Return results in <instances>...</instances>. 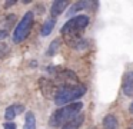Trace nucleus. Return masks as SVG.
I'll return each instance as SVG.
<instances>
[{
	"mask_svg": "<svg viewBox=\"0 0 133 129\" xmlns=\"http://www.w3.org/2000/svg\"><path fill=\"white\" fill-rule=\"evenodd\" d=\"M83 120H84V116H83V113H80L79 116H76L73 120H70V122L66 123V125H63L62 129H79L80 125L83 123Z\"/></svg>",
	"mask_w": 133,
	"mask_h": 129,
	"instance_id": "9b49d317",
	"label": "nucleus"
},
{
	"mask_svg": "<svg viewBox=\"0 0 133 129\" xmlns=\"http://www.w3.org/2000/svg\"><path fill=\"white\" fill-rule=\"evenodd\" d=\"M86 93V86L84 85H66L60 86L55 93V103L57 106H64L73 103L75 100L80 99Z\"/></svg>",
	"mask_w": 133,
	"mask_h": 129,
	"instance_id": "7ed1b4c3",
	"label": "nucleus"
},
{
	"mask_svg": "<svg viewBox=\"0 0 133 129\" xmlns=\"http://www.w3.org/2000/svg\"><path fill=\"white\" fill-rule=\"evenodd\" d=\"M23 110H24L23 105H10V106H7L6 112H4V118H6L7 120H13L17 115H20Z\"/></svg>",
	"mask_w": 133,
	"mask_h": 129,
	"instance_id": "6e6552de",
	"label": "nucleus"
},
{
	"mask_svg": "<svg viewBox=\"0 0 133 129\" xmlns=\"http://www.w3.org/2000/svg\"><path fill=\"white\" fill-rule=\"evenodd\" d=\"M122 92L124 96L133 97V70H129L122 77Z\"/></svg>",
	"mask_w": 133,
	"mask_h": 129,
	"instance_id": "39448f33",
	"label": "nucleus"
},
{
	"mask_svg": "<svg viewBox=\"0 0 133 129\" xmlns=\"http://www.w3.org/2000/svg\"><path fill=\"white\" fill-rule=\"evenodd\" d=\"M6 52H7V46L4 45V43H2V42H0V57L3 56V54L6 53Z\"/></svg>",
	"mask_w": 133,
	"mask_h": 129,
	"instance_id": "dca6fc26",
	"label": "nucleus"
},
{
	"mask_svg": "<svg viewBox=\"0 0 133 129\" xmlns=\"http://www.w3.org/2000/svg\"><path fill=\"white\" fill-rule=\"evenodd\" d=\"M69 6V2L67 0H56V2L52 3V7H50V14H52L53 19H56L57 16H60L66 7Z\"/></svg>",
	"mask_w": 133,
	"mask_h": 129,
	"instance_id": "0eeeda50",
	"label": "nucleus"
},
{
	"mask_svg": "<svg viewBox=\"0 0 133 129\" xmlns=\"http://www.w3.org/2000/svg\"><path fill=\"white\" fill-rule=\"evenodd\" d=\"M129 112H130V113L133 115V102L130 103V106H129Z\"/></svg>",
	"mask_w": 133,
	"mask_h": 129,
	"instance_id": "6ab92c4d",
	"label": "nucleus"
},
{
	"mask_svg": "<svg viewBox=\"0 0 133 129\" xmlns=\"http://www.w3.org/2000/svg\"><path fill=\"white\" fill-rule=\"evenodd\" d=\"M83 109V103L82 102H73L69 105H64L59 108L57 110L53 112V115L49 119V125L52 128H59V126L66 125L67 122L73 120L76 116H79Z\"/></svg>",
	"mask_w": 133,
	"mask_h": 129,
	"instance_id": "f03ea898",
	"label": "nucleus"
},
{
	"mask_svg": "<svg viewBox=\"0 0 133 129\" xmlns=\"http://www.w3.org/2000/svg\"><path fill=\"white\" fill-rule=\"evenodd\" d=\"M3 129H17V126L15 122H6L3 123Z\"/></svg>",
	"mask_w": 133,
	"mask_h": 129,
	"instance_id": "2eb2a0df",
	"label": "nucleus"
},
{
	"mask_svg": "<svg viewBox=\"0 0 133 129\" xmlns=\"http://www.w3.org/2000/svg\"><path fill=\"white\" fill-rule=\"evenodd\" d=\"M127 129H133V125H132V126H129V128H127Z\"/></svg>",
	"mask_w": 133,
	"mask_h": 129,
	"instance_id": "aec40b11",
	"label": "nucleus"
},
{
	"mask_svg": "<svg viewBox=\"0 0 133 129\" xmlns=\"http://www.w3.org/2000/svg\"><path fill=\"white\" fill-rule=\"evenodd\" d=\"M59 46H60V40H59V39H55V40H53V42L49 45L46 54H47V56H55V54L59 52Z\"/></svg>",
	"mask_w": 133,
	"mask_h": 129,
	"instance_id": "4468645a",
	"label": "nucleus"
},
{
	"mask_svg": "<svg viewBox=\"0 0 133 129\" xmlns=\"http://www.w3.org/2000/svg\"><path fill=\"white\" fill-rule=\"evenodd\" d=\"M15 3H16L15 0H13V2H7V3H6V7H9V6H13Z\"/></svg>",
	"mask_w": 133,
	"mask_h": 129,
	"instance_id": "a211bd4d",
	"label": "nucleus"
},
{
	"mask_svg": "<svg viewBox=\"0 0 133 129\" xmlns=\"http://www.w3.org/2000/svg\"><path fill=\"white\" fill-rule=\"evenodd\" d=\"M35 23V14L33 11H26L22 20L17 23L16 29L13 30V43H22L30 34V30Z\"/></svg>",
	"mask_w": 133,
	"mask_h": 129,
	"instance_id": "20e7f679",
	"label": "nucleus"
},
{
	"mask_svg": "<svg viewBox=\"0 0 133 129\" xmlns=\"http://www.w3.org/2000/svg\"><path fill=\"white\" fill-rule=\"evenodd\" d=\"M23 129H36V118L33 112H27L24 118V126Z\"/></svg>",
	"mask_w": 133,
	"mask_h": 129,
	"instance_id": "ddd939ff",
	"label": "nucleus"
},
{
	"mask_svg": "<svg viewBox=\"0 0 133 129\" xmlns=\"http://www.w3.org/2000/svg\"><path fill=\"white\" fill-rule=\"evenodd\" d=\"M7 36H9L7 30H4V29H3V30H0V42H2V40H4Z\"/></svg>",
	"mask_w": 133,
	"mask_h": 129,
	"instance_id": "f3484780",
	"label": "nucleus"
},
{
	"mask_svg": "<svg viewBox=\"0 0 133 129\" xmlns=\"http://www.w3.org/2000/svg\"><path fill=\"white\" fill-rule=\"evenodd\" d=\"M90 4H92L90 2H76L75 4L70 6L69 11H67V16H73L75 13H77V11H80V10H83V9H86L87 6H90Z\"/></svg>",
	"mask_w": 133,
	"mask_h": 129,
	"instance_id": "f8f14e48",
	"label": "nucleus"
},
{
	"mask_svg": "<svg viewBox=\"0 0 133 129\" xmlns=\"http://www.w3.org/2000/svg\"><path fill=\"white\" fill-rule=\"evenodd\" d=\"M87 24H89V16H86V14H79V16L70 17L64 23L60 33L63 36V39L66 40L67 45L72 46V47H77V45L86 43L84 40H82L80 33L87 27Z\"/></svg>",
	"mask_w": 133,
	"mask_h": 129,
	"instance_id": "f257e3e1",
	"label": "nucleus"
},
{
	"mask_svg": "<svg viewBox=\"0 0 133 129\" xmlns=\"http://www.w3.org/2000/svg\"><path fill=\"white\" fill-rule=\"evenodd\" d=\"M55 24H56V19H53V17H50V19H47L46 22L43 23V26H42V29H40V34H42L43 37L49 36V34L53 32V27H55Z\"/></svg>",
	"mask_w": 133,
	"mask_h": 129,
	"instance_id": "1a4fd4ad",
	"label": "nucleus"
},
{
	"mask_svg": "<svg viewBox=\"0 0 133 129\" xmlns=\"http://www.w3.org/2000/svg\"><path fill=\"white\" fill-rule=\"evenodd\" d=\"M56 77H57L60 82H64L63 86L70 85V82L77 83V76H76L72 70H69V69H60V70L57 72V75H56Z\"/></svg>",
	"mask_w": 133,
	"mask_h": 129,
	"instance_id": "423d86ee",
	"label": "nucleus"
},
{
	"mask_svg": "<svg viewBox=\"0 0 133 129\" xmlns=\"http://www.w3.org/2000/svg\"><path fill=\"white\" fill-rule=\"evenodd\" d=\"M103 128L104 129H117L119 128V120L115 115H107L103 119Z\"/></svg>",
	"mask_w": 133,
	"mask_h": 129,
	"instance_id": "9d476101",
	"label": "nucleus"
}]
</instances>
